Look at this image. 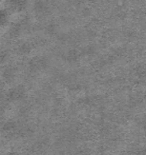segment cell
<instances>
[{
    "label": "cell",
    "instance_id": "1",
    "mask_svg": "<svg viewBox=\"0 0 146 155\" xmlns=\"http://www.w3.org/2000/svg\"><path fill=\"white\" fill-rule=\"evenodd\" d=\"M3 18H4V16L1 14V13H0V22H1V20H2V19H3Z\"/></svg>",
    "mask_w": 146,
    "mask_h": 155
}]
</instances>
